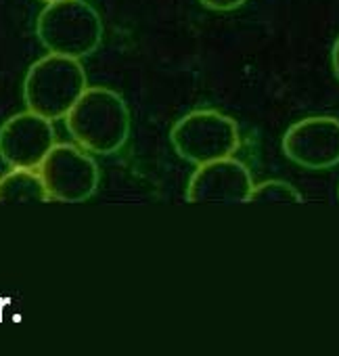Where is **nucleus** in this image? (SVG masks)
Listing matches in <instances>:
<instances>
[{
    "instance_id": "nucleus-1",
    "label": "nucleus",
    "mask_w": 339,
    "mask_h": 356,
    "mask_svg": "<svg viewBox=\"0 0 339 356\" xmlns=\"http://www.w3.org/2000/svg\"><path fill=\"white\" fill-rule=\"evenodd\" d=\"M63 120L74 143L92 155L122 151L132 126L124 97L107 86L86 88Z\"/></svg>"
},
{
    "instance_id": "nucleus-2",
    "label": "nucleus",
    "mask_w": 339,
    "mask_h": 356,
    "mask_svg": "<svg viewBox=\"0 0 339 356\" xmlns=\"http://www.w3.org/2000/svg\"><path fill=\"white\" fill-rule=\"evenodd\" d=\"M86 88L88 76L80 59L49 53L30 65L24 78V103L28 111L55 122L69 113Z\"/></svg>"
},
{
    "instance_id": "nucleus-3",
    "label": "nucleus",
    "mask_w": 339,
    "mask_h": 356,
    "mask_svg": "<svg viewBox=\"0 0 339 356\" xmlns=\"http://www.w3.org/2000/svg\"><path fill=\"white\" fill-rule=\"evenodd\" d=\"M36 36L49 53L84 59L101 47L103 22L86 0H57L40 11Z\"/></svg>"
},
{
    "instance_id": "nucleus-4",
    "label": "nucleus",
    "mask_w": 339,
    "mask_h": 356,
    "mask_svg": "<svg viewBox=\"0 0 339 356\" xmlns=\"http://www.w3.org/2000/svg\"><path fill=\"white\" fill-rule=\"evenodd\" d=\"M170 143L181 159L201 165L233 157L241 147V132L239 124L218 109H193L174 122Z\"/></svg>"
},
{
    "instance_id": "nucleus-5",
    "label": "nucleus",
    "mask_w": 339,
    "mask_h": 356,
    "mask_svg": "<svg viewBox=\"0 0 339 356\" xmlns=\"http://www.w3.org/2000/svg\"><path fill=\"white\" fill-rule=\"evenodd\" d=\"M38 172L49 197L63 204L88 202L101 183V168L97 159L76 143H55L38 165Z\"/></svg>"
},
{
    "instance_id": "nucleus-6",
    "label": "nucleus",
    "mask_w": 339,
    "mask_h": 356,
    "mask_svg": "<svg viewBox=\"0 0 339 356\" xmlns=\"http://www.w3.org/2000/svg\"><path fill=\"white\" fill-rule=\"evenodd\" d=\"M281 149L299 168H335L339 165V120L333 115H308L285 130Z\"/></svg>"
},
{
    "instance_id": "nucleus-7",
    "label": "nucleus",
    "mask_w": 339,
    "mask_h": 356,
    "mask_svg": "<svg viewBox=\"0 0 339 356\" xmlns=\"http://www.w3.org/2000/svg\"><path fill=\"white\" fill-rule=\"evenodd\" d=\"M57 143L53 122L22 111L0 124V159L11 168H36Z\"/></svg>"
},
{
    "instance_id": "nucleus-8",
    "label": "nucleus",
    "mask_w": 339,
    "mask_h": 356,
    "mask_svg": "<svg viewBox=\"0 0 339 356\" xmlns=\"http://www.w3.org/2000/svg\"><path fill=\"white\" fill-rule=\"evenodd\" d=\"M254 187V176L249 168L233 157L216 159L197 165L187 185V202H222V204H243Z\"/></svg>"
},
{
    "instance_id": "nucleus-9",
    "label": "nucleus",
    "mask_w": 339,
    "mask_h": 356,
    "mask_svg": "<svg viewBox=\"0 0 339 356\" xmlns=\"http://www.w3.org/2000/svg\"><path fill=\"white\" fill-rule=\"evenodd\" d=\"M44 204L51 202L36 168H11L0 176V204Z\"/></svg>"
},
{
    "instance_id": "nucleus-10",
    "label": "nucleus",
    "mask_w": 339,
    "mask_h": 356,
    "mask_svg": "<svg viewBox=\"0 0 339 356\" xmlns=\"http://www.w3.org/2000/svg\"><path fill=\"white\" fill-rule=\"evenodd\" d=\"M247 202H276V204H301L304 195L287 181H279V178H270V181L258 183L251 187Z\"/></svg>"
},
{
    "instance_id": "nucleus-11",
    "label": "nucleus",
    "mask_w": 339,
    "mask_h": 356,
    "mask_svg": "<svg viewBox=\"0 0 339 356\" xmlns=\"http://www.w3.org/2000/svg\"><path fill=\"white\" fill-rule=\"evenodd\" d=\"M199 3H201L204 7L212 9V11H222V13H226V11H235V9L243 7V5L247 3V0H199Z\"/></svg>"
},
{
    "instance_id": "nucleus-12",
    "label": "nucleus",
    "mask_w": 339,
    "mask_h": 356,
    "mask_svg": "<svg viewBox=\"0 0 339 356\" xmlns=\"http://www.w3.org/2000/svg\"><path fill=\"white\" fill-rule=\"evenodd\" d=\"M331 67H333L335 78L339 80V38L335 40V44L331 49Z\"/></svg>"
},
{
    "instance_id": "nucleus-13",
    "label": "nucleus",
    "mask_w": 339,
    "mask_h": 356,
    "mask_svg": "<svg viewBox=\"0 0 339 356\" xmlns=\"http://www.w3.org/2000/svg\"><path fill=\"white\" fill-rule=\"evenodd\" d=\"M42 3H47V5H49V3H57V0H42Z\"/></svg>"
},
{
    "instance_id": "nucleus-14",
    "label": "nucleus",
    "mask_w": 339,
    "mask_h": 356,
    "mask_svg": "<svg viewBox=\"0 0 339 356\" xmlns=\"http://www.w3.org/2000/svg\"><path fill=\"white\" fill-rule=\"evenodd\" d=\"M337 197H339V191H337Z\"/></svg>"
}]
</instances>
